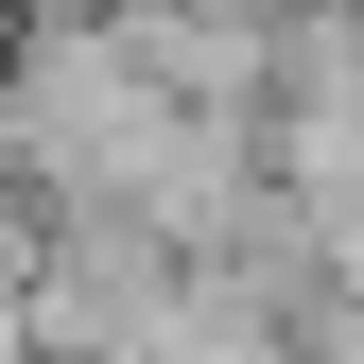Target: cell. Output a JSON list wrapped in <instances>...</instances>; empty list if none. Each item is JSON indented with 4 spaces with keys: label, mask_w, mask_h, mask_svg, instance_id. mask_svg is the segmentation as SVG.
Masks as SVG:
<instances>
[{
    "label": "cell",
    "mask_w": 364,
    "mask_h": 364,
    "mask_svg": "<svg viewBox=\"0 0 364 364\" xmlns=\"http://www.w3.org/2000/svg\"><path fill=\"white\" fill-rule=\"evenodd\" d=\"M35 243H53V208L0 173V364H35Z\"/></svg>",
    "instance_id": "cell-1"
}]
</instances>
